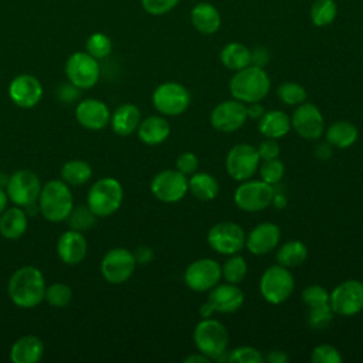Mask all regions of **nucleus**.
<instances>
[{"mask_svg":"<svg viewBox=\"0 0 363 363\" xmlns=\"http://www.w3.org/2000/svg\"><path fill=\"white\" fill-rule=\"evenodd\" d=\"M7 292L18 308L30 309L40 305L45 296V279L43 272L33 265H24L14 271L9 279Z\"/></svg>","mask_w":363,"mask_h":363,"instance_id":"1","label":"nucleus"},{"mask_svg":"<svg viewBox=\"0 0 363 363\" xmlns=\"http://www.w3.org/2000/svg\"><path fill=\"white\" fill-rule=\"evenodd\" d=\"M228 86L234 99L244 104H251L259 102L268 95L271 81L262 67L248 65L240 71H235Z\"/></svg>","mask_w":363,"mask_h":363,"instance_id":"2","label":"nucleus"},{"mask_svg":"<svg viewBox=\"0 0 363 363\" xmlns=\"http://www.w3.org/2000/svg\"><path fill=\"white\" fill-rule=\"evenodd\" d=\"M74 207V199L64 180L47 182L38 196V210L43 217L52 223L65 221Z\"/></svg>","mask_w":363,"mask_h":363,"instance_id":"3","label":"nucleus"},{"mask_svg":"<svg viewBox=\"0 0 363 363\" xmlns=\"http://www.w3.org/2000/svg\"><path fill=\"white\" fill-rule=\"evenodd\" d=\"M193 340L197 350L211 360H221L223 354L227 353L228 333L225 326L216 319L204 318L200 320L194 328Z\"/></svg>","mask_w":363,"mask_h":363,"instance_id":"4","label":"nucleus"},{"mask_svg":"<svg viewBox=\"0 0 363 363\" xmlns=\"http://www.w3.org/2000/svg\"><path fill=\"white\" fill-rule=\"evenodd\" d=\"M122 200V184L115 177H102L91 186L86 197V206L96 217H108L121 207Z\"/></svg>","mask_w":363,"mask_h":363,"instance_id":"5","label":"nucleus"},{"mask_svg":"<svg viewBox=\"0 0 363 363\" xmlns=\"http://www.w3.org/2000/svg\"><path fill=\"white\" fill-rule=\"evenodd\" d=\"M295 281L291 272L282 265H271L267 268L259 281V291L269 303H281L294 292Z\"/></svg>","mask_w":363,"mask_h":363,"instance_id":"6","label":"nucleus"},{"mask_svg":"<svg viewBox=\"0 0 363 363\" xmlns=\"http://www.w3.org/2000/svg\"><path fill=\"white\" fill-rule=\"evenodd\" d=\"M41 191V183L38 176L28 170H16L7 180L6 193L9 200H11L18 207H28L34 204Z\"/></svg>","mask_w":363,"mask_h":363,"instance_id":"7","label":"nucleus"},{"mask_svg":"<svg viewBox=\"0 0 363 363\" xmlns=\"http://www.w3.org/2000/svg\"><path fill=\"white\" fill-rule=\"evenodd\" d=\"M152 102L157 112L167 116H176L187 109L190 104V94L182 84L163 82L155 89Z\"/></svg>","mask_w":363,"mask_h":363,"instance_id":"8","label":"nucleus"},{"mask_svg":"<svg viewBox=\"0 0 363 363\" xmlns=\"http://www.w3.org/2000/svg\"><path fill=\"white\" fill-rule=\"evenodd\" d=\"M329 305L333 313L352 316L363 309V282L347 279L340 282L329 294Z\"/></svg>","mask_w":363,"mask_h":363,"instance_id":"9","label":"nucleus"},{"mask_svg":"<svg viewBox=\"0 0 363 363\" xmlns=\"http://www.w3.org/2000/svg\"><path fill=\"white\" fill-rule=\"evenodd\" d=\"M65 74L71 84L79 89L92 88L101 75L98 60L88 52H74L65 64Z\"/></svg>","mask_w":363,"mask_h":363,"instance_id":"10","label":"nucleus"},{"mask_svg":"<svg viewBox=\"0 0 363 363\" xmlns=\"http://www.w3.org/2000/svg\"><path fill=\"white\" fill-rule=\"evenodd\" d=\"M274 194V187L264 180H244L235 189L234 201L244 211H261L272 203Z\"/></svg>","mask_w":363,"mask_h":363,"instance_id":"11","label":"nucleus"},{"mask_svg":"<svg viewBox=\"0 0 363 363\" xmlns=\"http://www.w3.org/2000/svg\"><path fill=\"white\" fill-rule=\"evenodd\" d=\"M244 230L231 221H224L213 225L207 234L210 247L224 255H233L240 252L245 245Z\"/></svg>","mask_w":363,"mask_h":363,"instance_id":"12","label":"nucleus"},{"mask_svg":"<svg viewBox=\"0 0 363 363\" xmlns=\"http://www.w3.org/2000/svg\"><path fill=\"white\" fill-rule=\"evenodd\" d=\"M136 267V259L133 252L126 248L116 247L109 250L101 262V272L104 278L113 285L123 284L128 281Z\"/></svg>","mask_w":363,"mask_h":363,"instance_id":"13","label":"nucleus"},{"mask_svg":"<svg viewBox=\"0 0 363 363\" xmlns=\"http://www.w3.org/2000/svg\"><path fill=\"white\" fill-rule=\"evenodd\" d=\"M259 160L261 159L254 146L248 143H240L230 149L225 157V169L234 180L244 182L255 173Z\"/></svg>","mask_w":363,"mask_h":363,"instance_id":"14","label":"nucleus"},{"mask_svg":"<svg viewBox=\"0 0 363 363\" xmlns=\"http://www.w3.org/2000/svg\"><path fill=\"white\" fill-rule=\"evenodd\" d=\"M221 279V265L211 258L193 261L184 271L186 285L196 292H206L214 288Z\"/></svg>","mask_w":363,"mask_h":363,"instance_id":"15","label":"nucleus"},{"mask_svg":"<svg viewBox=\"0 0 363 363\" xmlns=\"http://www.w3.org/2000/svg\"><path fill=\"white\" fill-rule=\"evenodd\" d=\"M187 189L189 180L186 179V174L173 169L157 173L150 183L153 196L164 203L179 201L187 193Z\"/></svg>","mask_w":363,"mask_h":363,"instance_id":"16","label":"nucleus"},{"mask_svg":"<svg viewBox=\"0 0 363 363\" xmlns=\"http://www.w3.org/2000/svg\"><path fill=\"white\" fill-rule=\"evenodd\" d=\"M291 126L296 133L308 140L319 139L325 129L323 115L313 104L303 102L298 105L291 118Z\"/></svg>","mask_w":363,"mask_h":363,"instance_id":"17","label":"nucleus"},{"mask_svg":"<svg viewBox=\"0 0 363 363\" xmlns=\"http://www.w3.org/2000/svg\"><path fill=\"white\" fill-rule=\"evenodd\" d=\"M247 121V111L245 105L237 99L234 101H224L218 104L211 115L210 122L211 125L220 132H234L240 129Z\"/></svg>","mask_w":363,"mask_h":363,"instance_id":"18","label":"nucleus"},{"mask_svg":"<svg viewBox=\"0 0 363 363\" xmlns=\"http://www.w3.org/2000/svg\"><path fill=\"white\" fill-rule=\"evenodd\" d=\"M10 99L20 108L35 106L43 96L41 82L30 74L17 75L9 85Z\"/></svg>","mask_w":363,"mask_h":363,"instance_id":"19","label":"nucleus"},{"mask_svg":"<svg viewBox=\"0 0 363 363\" xmlns=\"http://www.w3.org/2000/svg\"><path fill=\"white\" fill-rule=\"evenodd\" d=\"M75 118L81 126L89 130H99L111 121V112L102 101L88 98L77 105Z\"/></svg>","mask_w":363,"mask_h":363,"instance_id":"20","label":"nucleus"},{"mask_svg":"<svg viewBox=\"0 0 363 363\" xmlns=\"http://www.w3.org/2000/svg\"><path fill=\"white\" fill-rule=\"evenodd\" d=\"M207 302L214 312L231 313L238 311L244 303V292L237 284H217L210 289Z\"/></svg>","mask_w":363,"mask_h":363,"instance_id":"21","label":"nucleus"},{"mask_svg":"<svg viewBox=\"0 0 363 363\" xmlns=\"http://www.w3.org/2000/svg\"><path fill=\"white\" fill-rule=\"evenodd\" d=\"M281 231L274 223L265 221L251 230L245 238V245L251 254L264 255L271 252L279 242Z\"/></svg>","mask_w":363,"mask_h":363,"instance_id":"22","label":"nucleus"},{"mask_svg":"<svg viewBox=\"0 0 363 363\" xmlns=\"http://www.w3.org/2000/svg\"><path fill=\"white\" fill-rule=\"evenodd\" d=\"M88 250V242L81 231L67 230L62 233L57 241V254L64 264L75 265L79 264Z\"/></svg>","mask_w":363,"mask_h":363,"instance_id":"23","label":"nucleus"},{"mask_svg":"<svg viewBox=\"0 0 363 363\" xmlns=\"http://www.w3.org/2000/svg\"><path fill=\"white\" fill-rule=\"evenodd\" d=\"M44 354V343L38 336L26 335L18 337L10 350V359L14 363H37Z\"/></svg>","mask_w":363,"mask_h":363,"instance_id":"24","label":"nucleus"},{"mask_svg":"<svg viewBox=\"0 0 363 363\" xmlns=\"http://www.w3.org/2000/svg\"><path fill=\"white\" fill-rule=\"evenodd\" d=\"M193 27L201 34H214L221 26L220 11L210 3H199L190 11Z\"/></svg>","mask_w":363,"mask_h":363,"instance_id":"25","label":"nucleus"},{"mask_svg":"<svg viewBox=\"0 0 363 363\" xmlns=\"http://www.w3.org/2000/svg\"><path fill=\"white\" fill-rule=\"evenodd\" d=\"M28 227L27 214L23 207L14 206L0 214V234L7 240L20 238Z\"/></svg>","mask_w":363,"mask_h":363,"instance_id":"26","label":"nucleus"},{"mask_svg":"<svg viewBox=\"0 0 363 363\" xmlns=\"http://www.w3.org/2000/svg\"><path fill=\"white\" fill-rule=\"evenodd\" d=\"M140 123V111L133 104H122L111 116V126L119 136L133 133Z\"/></svg>","mask_w":363,"mask_h":363,"instance_id":"27","label":"nucleus"},{"mask_svg":"<svg viewBox=\"0 0 363 363\" xmlns=\"http://www.w3.org/2000/svg\"><path fill=\"white\" fill-rule=\"evenodd\" d=\"M170 125L166 118L153 115L143 119L138 126V136L146 145H159L167 139Z\"/></svg>","mask_w":363,"mask_h":363,"instance_id":"28","label":"nucleus"},{"mask_svg":"<svg viewBox=\"0 0 363 363\" xmlns=\"http://www.w3.org/2000/svg\"><path fill=\"white\" fill-rule=\"evenodd\" d=\"M259 132L269 139L284 138L291 129V119L284 111H268L259 118L258 123Z\"/></svg>","mask_w":363,"mask_h":363,"instance_id":"29","label":"nucleus"},{"mask_svg":"<svg viewBox=\"0 0 363 363\" xmlns=\"http://www.w3.org/2000/svg\"><path fill=\"white\" fill-rule=\"evenodd\" d=\"M223 65L231 71H240L251 65V51L241 43H228L220 51Z\"/></svg>","mask_w":363,"mask_h":363,"instance_id":"30","label":"nucleus"},{"mask_svg":"<svg viewBox=\"0 0 363 363\" xmlns=\"http://www.w3.org/2000/svg\"><path fill=\"white\" fill-rule=\"evenodd\" d=\"M326 139L332 146L345 149L357 140V129L349 121H337L328 128Z\"/></svg>","mask_w":363,"mask_h":363,"instance_id":"31","label":"nucleus"},{"mask_svg":"<svg viewBox=\"0 0 363 363\" xmlns=\"http://www.w3.org/2000/svg\"><path fill=\"white\" fill-rule=\"evenodd\" d=\"M189 190L196 199L208 201L217 196L218 183L208 173H193L191 179L189 180Z\"/></svg>","mask_w":363,"mask_h":363,"instance_id":"32","label":"nucleus"},{"mask_svg":"<svg viewBox=\"0 0 363 363\" xmlns=\"http://www.w3.org/2000/svg\"><path fill=\"white\" fill-rule=\"evenodd\" d=\"M92 176V167L85 160H69L61 167V179L68 186L85 184Z\"/></svg>","mask_w":363,"mask_h":363,"instance_id":"33","label":"nucleus"},{"mask_svg":"<svg viewBox=\"0 0 363 363\" xmlns=\"http://www.w3.org/2000/svg\"><path fill=\"white\" fill-rule=\"evenodd\" d=\"M308 257V248L301 241H288L284 244L277 254L278 264L285 268L301 265Z\"/></svg>","mask_w":363,"mask_h":363,"instance_id":"34","label":"nucleus"},{"mask_svg":"<svg viewBox=\"0 0 363 363\" xmlns=\"http://www.w3.org/2000/svg\"><path fill=\"white\" fill-rule=\"evenodd\" d=\"M337 14V6L335 0H316L311 6V21L316 27H323L330 24Z\"/></svg>","mask_w":363,"mask_h":363,"instance_id":"35","label":"nucleus"},{"mask_svg":"<svg viewBox=\"0 0 363 363\" xmlns=\"http://www.w3.org/2000/svg\"><path fill=\"white\" fill-rule=\"evenodd\" d=\"M67 223L71 230L77 231H86L91 230L95 223H96V216L88 206H79V207H72L69 216L67 217Z\"/></svg>","mask_w":363,"mask_h":363,"instance_id":"36","label":"nucleus"},{"mask_svg":"<svg viewBox=\"0 0 363 363\" xmlns=\"http://www.w3.org/2000/svg\"><path fill=\"white\" fill-rule=\"evenodd\" d=\"M221 274L224 275L225 281L230 284H240L245 275H247V262L240 255H231L228 259H225Z\"/></svg>","mask_w":363,"mask_h":363,"instance_id":"37","label":"nucleus"},{"mask_svg":"<svg viewBox=\"0 0 363 363\" xmlns=\"http://www.w3.org/2000/svg\"><path fill=\"white\" fill-rule=\"evenodd\" d=\"M44 299L54 308H64L72 299V291L67 284L55 282L45 288Z\"/></svg>","mask_w":363,"mask_h":363,"instance_id":"38","label":"nucleus"},{"mask_svg":"<svg viewBox=\"0 0 363 363\" xmlns=\"http://www.w3.org/2000/svg\"><path fill=\"white\" fill-rule=\"evenodd\" d=\"M85 48H86V52L89 55H92L96 60H101V58H105L111 54L112 41L106 34L94 33L88 37V40L85 43Z\"/></svg>","mask_w":363,"mask_h":363,"instance_id":"39","label":"nucleus"},{"mask_svg":"<svg viewBox=\"0 0 363 363\" xmlns=\"http://www.w3.org/2000/svg\"><path fill=\"white\" fill-rule=\"evenodd\" d=\"M278 98L286 105H301L306 99V91L296 82H282L277 91Z\"/></svg>","mask_w":363,"mask_h":363,"instance_id":"40","label":"nucleus"},{"mask_svg":"<svg viewBox=\"0 0 363 363\" xmlns=\"http://www.w3.org/2000/svg\"><path fill=\"white\" fill-rule=\"evenodd\" d=\"M333 318V311L329 303L308 308V323L313 329H325Z\"/></svg>","mask_w":363,"mask_h":363,"instance_id":"41","label":"nucleus"},{"mask_svg":"<svg viewBox=\"0 0 363 363\" xmlns=\"http://www.w3.org/2000/svg\"><path fill=\"white\" fill-rule=\"evenodd\" d=\"M285 167L284 163L275 157V159H269V160H264V163L259 167V174H261V180H264L265 183L274 186L278 182H281L282 176H284Z\"/></svg>","mask_w":363,"mask_h":363,"instance_id":"42","label":"nucleus"},{"mask_svg":"<svg viewBox=\"0 0 363 363\" xmlns=\"http://www.w3.org/2000/svg\"><path fill=\"white\" fill-rule=\"evenodd\" d=\"M227 360L233 363H262L264 357L261 352L252 346H240L228 352Z\"/></svg>","mask_w":363,"mask_h":363,"instance_id":"43","label":"nucleus"},{"mask_svg":"<svg viewBox=\"0 0 363 363\" xmlns=\"http://www.w3.org/2000/svg\"><path fill=\"white\" fill-rule=\"evenodd\" d=\"M302 299L308 308L329 303V292L323 286L312 284L303 289Z\"/></svg>","mask_w":363,"mask_h":363,"instance_id":"44","label":"nucleus"},{"mask_svg":"<svg viewBox=\"0 0 363 363\" xmlns=\"http://www.w3.org/2000/svg\"><path fill=\"white\" fill-rule=\"evenodd\" d=\"M311 360L313 363H340L342 356L336 347L330 345H319L313 349Z\"/></svg>","mask_w":363,"mask_h":363,"instance_id":"45","label":"nucleus"},{"mask_svg":"<svg viewBox=\"0 0 363 363\" xmlns=\"http://www.w3.org/2000/svg\"><path fill=\"white\" fill-rule=\"evenodd\" d=\"M180 0H140L142 7L152 16H162L173 10Z\"/></svg>","mask_w":363,"mask_h":363,"instance_id":"46","label":"nucleus"},{"mask_svg":"<svg viewBox=\"0 0 363 363\" xmlns=\"http://www.w3.org/2000/svg\"><path fill=\"white\" fill-rule=\"evenodd\" d=\"M176 169L183 174H193L199 169V159L191 152L182 153L176 160Z\"/></svg>","mask_w":363,"mask_h":363,"instance_id":"47","label":"nucleus"},{"mask_svg":"<svg viewBox=\"0 0 363 363\" xmlns=\"http://www.w3.org/2000/svg\"><path fill=\"white\" fill-rule=\"evenodd\" d=\"M257 152H258V156H259V159H262V160H269V159H275V157H278V155H279V145L275 142V139H267V140H264L261 145H259V147L257 149Z\"/></svg>","mask_w":363,"mask_h":363,"instance_id":"48","label":"nucleus"},{"mask_svg":"<svg viewBox=\"0 0 363 363\" xmlns=\"http://www.w3.org/2000/svg\"><path fill=\"white\" fill-rule=\"evenodd\" d=\"M57 95L64 104H71L79 96V88H77L71 82L69 84H61L58 91H57Z\"/></svg>","mask_w":363,"mask_h":363,"instance_id":"49","label":"nucleus"},{"mask_svg":"<svg viewBox=\"0 0 363 363\" xmlns=\"http://www.w3.org/2000/svg\"><path fill=\"white\" fill-rule=\"evenodd\" d=\"M268 62V52L264 48H255L251 51V64L257 67H264Z\"/></svg>","mask_w":363,"mask_h":363,"instance_id":"50","label":"nucleus"},{"mask_svg":"<svg viewBox=\"0 0 363 363\" xmlns=\"http://www.w3.org/2000/svg\"><path fill=\"white\" fill-rule=\"evenodd\" d=\"M247 111V118L251 119H259L264 115V106L259 102H251L248 106H245Z\"/></svg>","mask_w":363,"mask_h":363,"instance_id":"51","label":"nucleus"},{"mask_svg":"<svg viewBox=\"0 0 363 363\" xmlns=\"http://www.w3.org/2000/svg\"><path fill=\"white\" fill-rule=\"evenodd\" d=\"M133 255H135L136 262L147 264V262L152 259V255H153V254H152V250H150V248H147V247H139Z\"/></svg>","mask_w":363,"mask_h":363,"instance_id":"52","label":"nucleus"},{"mask_svg":"<svg viewBox=\"0 0 363 363\" xmlns=\"http://www.w3.org/2000/svg\"><path fill=\"white\" fill-rule=\"evenodd\" d=\"M286 359H288V356L281 350H272L267 356V360L271 362V363H285Z\"/></svg>","mask_w":363,"mask_h":363,"instance_id":"53","label":"nucleus"},{"mask_svg":"<svg viewBox=\"0 0 363 363\" xmlns=\"http://www.w3.org/2000/svg\"><path fill=\"white\" fill-rule=\"evenodd\" d=\"M211 359H208L206 354H203V353H196V354H190V356H187V357H184L183 359V362L184 363H207V362H210Z\"/></svg>","mask_w":363,"mask_h":363,"instance_id":"54","label":"nucleus"},{"mask_svg":"<svg viewBox=\"0 0 363 363\" xmlns=\"http://www.w3.org/2000/svg\"><path fill=\"white\" fill-rule=\"evenodd\" d=\"M316 153H318L319 159H328L332 155V150H330V147L328 145H319Z\"/></svg>","mask_w":363,"mask_h":363,"instance_id":"55","label":"nucleus"},{"mask_svg":"<svg viewBox=\"0 0 363 363\" xmlns=\"http://www.w3.org/2000/svg\"><path fill=\"white\" fill-rule=\"evenodd\" d=\"M7 201H9V196H7L6 190H3V187H0V214L6 210Z\"/></svg>","mask_w":363,"mask_h":363,"instance_id":"56","label":"nucleus"},{"mask_svg":"<svg viewBox=\"0 0 363 363\" xmlns=\"http://www.w3.org/2000/svg\"><path fill=\"white\" fill-rule=\"evenodd\" d=\"M213 312H214V311L211 309V306L208 305V302H206V303L200 308V315H201L203 318H210Z\"/></svg>","mask_w":363,"mask_h":363,"instance_id":"57","label":"nucleus"},{"mask_svg":"<svg viewBox=\"0 0 363 363\" xmlns=\"http://www.w3.org/2000/svg\"><path fill=\"white\" fill-rule=\"evenodd\" d=\"M272 201L275 203V206H277V207H284V206H285V197H284V196H281V194H278V196H275V194H274Z\"/></svg>","mask_w":363,"mask_h":363,"instance_id":"58","label":"nucleus"}]
</instances>
